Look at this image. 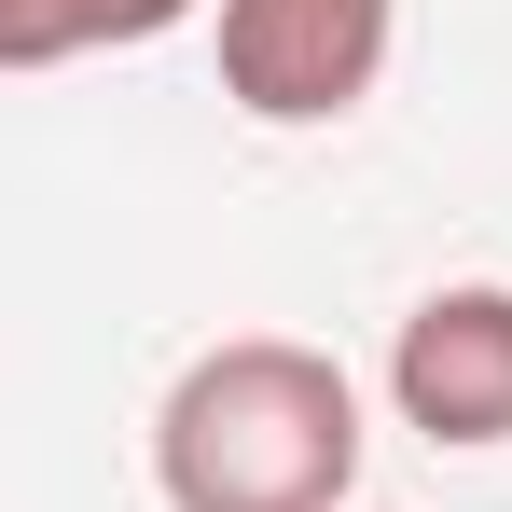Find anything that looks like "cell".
I'll use <instances>...</instances> for the list:
<instances>
[{
    "mask_svg": "<svg viewBox=\"0 0 512 512\" xmlns=\"http://www.w3.org/2000/svg\"><path fill=\"white\" fill-rule=\"evenodd\" d=\"M388 70V0H222V97L250 125H346Z\"/></svg>",
    "mask_w": 512,
    "mask_h": 512,
    "instance_id": "obj_2",
    "label": "cell"
},
{
    "mask_svg": "<svg viewBox=\"0 0 512 512\" xmlns=\"http://www.w3.org/2000/svg\"><path fill=\"white\" fill-rule=\"evenodd\" d=\"M167 512H346L360 485V388L291 333L208 346L153 416Z\"/></svg>",
    "mask_w": 512,
    "mask_h": 512,
    "instance_id": "obj_1",
    "label": "cell"
},
{
    "mask_svg": "<svg viewBox=\"0 0 512 512\" xmlns=\"http://www.w3.org/2000/svg\"><path fill=\"white\" fill-rule=\"evenodd\" d=\"M194 0H0V70H56V56H97V42H153Z\"/></svg>",
    "mask_w": 512,
    "mask_h": 512,
    "instance_id": "obj_4",
    "label": "cell"
},
{
    "mask_svg": "<svg viewBox=\"0 0 512 512\" xmlns=\"http://www.w3.org/2000/svg\"><path fill=\"white\" fill-rule=\"evenodd\" d=\"M388 388H402V429L429 443H512V291L499 277L429 291L388 346Z\"/></svg>",
    "mask_w": 512,
    "mask_h": 512,
    "instance_id": "obj_3",
    "label": "cell"
}]
</instances>
